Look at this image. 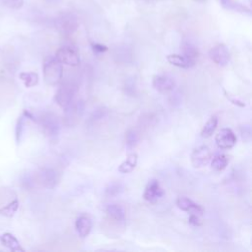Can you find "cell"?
<instances>
[{
	"mask_svg": "<svg viewBox=\"0 0 252 252\" xmlns=\"http://www.w3.org/2000/svg\"><path fill=\"white\" fill-rule=\"evenodd\" d=\"M43 79L49 86H56L62 79V64L55 57H48L43 63Z\"/></svg>",
	"mask_w": 252,
	"mask_h": 252,
	"instance_id": "cell-1",
	"label": "cell"
},
{
	"mask_svg": "<svg viewBox=\"0 0 252 252\" xmlns=\"http://www.w3.org/2000/svg\"><path fill=\"white\" fill-rule=\"evenodd\" d=\"M54 25L56 30L62 35H71L77 31L79 27V21L76 15L72 13H65L55 19Z\"/></svg>",
	"mask_w": 252,
	"mask_h": 252,
	"instance_id": "cell-2",
	"label": "cell"
},
{
	"mask_svg": "<svg viewBox=\"0 0 252 252\" xmlns=\"http://www.w3.org/2000/svg\"><path fill=\"white\" fill-rule=\"evenodd\" d=\"M76 94V87L72 84L65 83L61 85L54 95L55 102L61 107L66 109L73 103V99Z\"/></svg>",
	"mask_w": 252,
	"mask_h": 252,
	"instance_id": "cell-3",
	"label": "cell"
},
{
	"mask_svg": "<svg viewBox=\"0 0 252 252\" xmlns=\"http://www.w3.org/2000/svg\"><path fill=\"white\" fill-rule=\"evenodd\" d=\"M62 65H67L71 67L79 66L81 59L78 52L70 46H62L58 48L54 56Z\"/></svg>",
	"mask_w": 252,
	"mask_h": 252,
	"instance_id": "cell-4",
	"label": "cell"
},
{
	"mask_svg": "<svg viewBox=\"0 0 252 252\" xmlns=\"http://www.w3.org/2000/svg\"><path fill=\"white\" fill-rule=\"evenodd\" d=\"M212 158V152L206 145L195 148L191 153V163L195 168H201L208 164Z\"/></svg>",
	"mask_w": 252,
	"mask_h": 252,
	"instance_id": "cell-5",
	"label": "cell"
},
{
	"mask_svg": "<svg viewBox=\"0 0 252 252\" xmlns=\"http://www.w3.org/2000/svg\"><path fill=\"white\" fill-rule=\"evenodd\" d=\"M237 138L234 132L230 128L220 129L215 137V142L220 149L228 150L231 149L236 144Z\"/></svg>",
	"mask_w": 252,
	"mask_h": 252,
	"instance_id": "cell-6",
	"label": "cell"
},
{
	"mask_svg": "<svg viewBox=\"0 0 252 252\" xmlns=\"http://www.w3.org/2000/svg\"><path fill=\"white\" fill-rule=\"evenodd\" d=\"M209 56L213 60V62L220 67L226 66L230 60L229 50L226 47V45L222 43L211 48L209 51Z\"/></svg>",
	"mask_w": 252,
	"mask_h": 252,
	"instance_id": "cell-7",
	"label": "cell"
},
{
	"mask_svg": "<svg viewBox=\"0 0 252 252\" xmlns=\"http://www.w3.org/2000/svg\"><path fill=\"white\" fill-rule=\"evenodd\" d=\"M164 196V190L160 186L158 180L152 179L145 187L143 198L150 203H155Z\"/></svg>",
	"mask_w": 252,
	"mask_h": 252,
	"instance_id": "cell-8",
	"label": "cell"
},
{
	"mask_svg": "<svg viewBox=\"0 0 252 252\" xmlns=\"http://www.w3.org/2000/svg\"><path fill=\"white\" fill-rule=\"evenodd\" d=\"M176 206L181 211L188 212L190 214H195V215H198L200 217L204 214V208L201 205L195 203L194 201H192L191 199L186 198V197L177 198Z\"/></svg>",
	"mask_w": 252,
	"mask_h": 252,
	"instance_id": "cell-9",
	"label": "cell"
},
{
	"mask_svg": "<svg viewBox=\"0 0 252 252\" xmlns=\"http://www.w3.org/2000/svg\"><path fill=\"white\" fill-rule=\"evenodd\" d=\"M40 124L44 133L49 137H54L59 132V124L54 115L47 113L40 118Z\"/></svg>",
	"mask_w": 252,
	"mask_h": 252,
	"instance_id": "cell-10",
	"label": "cell"
},
{
	"mask_svg": "<svg viewBox=\"0 0 252 252\" xmlns=\"http://www.w3.org/2000/svg\"><path fill=\"white\" fill-rule=\"evenodd\" d=\"M152 85L154 89L158 92H168L174 88L175 82L173 78L168 75H156L153 77Z\"/></svg>",
	"mask_w": 252,
	"mask_h": 252,
	"instance_id": "cell-11",
	"label": "cell"
},
{
	"mask_svg": "<svg viewBox=\"0 0 252 252\" xmlns=\"http://www.w3.org/2000/svg\"><path fill=\"white\" fill-rule=\"evenodd\" d=\"M166 59L171 65L178 68H183V69H189L193 67L196 63L195 60H192L183 54H176V53L168 54L166 56Z\"/></svg>",
	"mask_w": 252,
	"mask_h": 252,
	"instance_id": "cell-12",
	"label": "cell"
},
{
	"mask_svg": "<svg viewBox=\"0 0 252 252\" xmlns=\"http://www.w3.org/2000/svg\"><path fill=\"white\" fill-rule=\"evenodd\" d=\"M76 231L80 237L85 238L87 237L92 229V220L87 216H80L77 218L75 222Z\"/></svg>",
	"mask_w": 252,
	"mask_h": 252,
	"instance_id": "cell-13",
	"label": "cell"
},
{
	"mask_svg": "<svg viewBox=\"0 0 252 252\" xmlns=\"http://www.w3.org/2000/svg\"><path fill=\"white\" fill-rule=\"evenodd\" d=\"M39 179L41 183L48 188H53L58 180L57 172L49 167H45L39 172Z\"/></svg>",
	"mask_w": 252,
	"mask_h": 252,
	"instance_id": "cell-14",
	"label": "cell"
},
{
	"mask_svg": "<svg viewBox=\"0 0 252 252\" xmlns=\"http://www.w3.org/2000/svg\"><path fill=\"white\" fill-rule=\"evenodd\" d=\"M0 242L3 246L7 247L8 249H10L11 251L14 252H18V251H22L24 252L25 249L21 246L19 240L16 238V236L14 234H12L11 232H5L0 236Z\"/></svg>",
	"mask_w": 252,
	"mask_h": 252,
	"instance_id": "cell-15",
	"label": "cell"
},
{
	"mask_svg": "<svg viewBox=\"0 0 252 252\" xmlns=\"http://www.w3.org/2000/svg\"><path fill=\"white\" fill-rule=\"evenodd\" d=\"M106 214L117 221H123L126 216L125 209L119 204H109L105 208Z\"/></svg>",
	"mask_w": 252,
	"mask_h": 252,
	"instance_id": "cell-16",
	"label": "cell"
},
{
	"mask_svg": "<svg viewBox=\"0 0 252 252\" xmlns=\"http://www.w3.org/2000/svg\"><path fill=\"white\" fill-rule=\"evenodd\" d=\"M220 1L221 6L226 10L241 13V14H247V15L251 14V11L249 8H247L246 6H244L243 4H241L236 0H220Z\"/></svg>",
	"mask_w": 252,
	"mask_h": 252,
	"instance_id": "cell-17",
	"label": "cell"
},
{
	"mask_svg": "<svg viewBox=\"0 0 252 252\" xmlns=\"http://www.w3.org/2000/svg\"><path fill=\"white\" fill-rule=\"evenodd\" d=\"M138 162V155L136 153H132L128 155L126 159L120 163L118 166V171L121 173H130L132 172Z\"/></svg>",
	"mask_w": 252,
	"mask_h": 252,
	"instance_id": "cell-18",
	"label": "cell"
},
{
	"mask_svg": "<svg viewBox=\"0 0 252 252\" xmlns=\"http://www.w3.org/2000/svg\"><path fill=\"white\" fill-rule=\"evenodd\" d=\"M227 164L228 159L223 154H218L211 158V167L216 171H222L226 168Z\"/></svg>",
	"mask_w": 252,
	"mask_h": 252,
	"instance_id": "cell-19",
	"label": "cell"
},
{
	"mask_svg": "<svg viewBox=\"0 0 252 252\" xmlns=\"http://www.w3.org/2000/svg\"><path fill=\"white\" fill-rule=\"evenodd\" d=\"M217 126H218V118L216 115H212L205 123L201 131V136L203 138H210L216 131Z\"/></svg>",
	"mask_w": 252,
	"mask_h": 252,
	"instance_id": "cell-20",
	"label": "cell"
},
{
	"mask_svg": "<svg viewBox=\"0 0 252 252\" xmlns=\"http://www.w3.org/2000/svg\"><path fill=\"white\" fill-rule=\"evenodd\" d=\"M19 78L24 83L25 87L32 88L37 85L38 83V74L35 72H22L19 74Z\"/></svg>",
	"mask_w": 252,
	"mask_h": 252,
	"instance_id": "cell-21",
	"label": "cell"
},
{
	"mask_svg": "<svg viewBox=\"0 0 252 252\" xmlns=\"http://www.w3.org/2000/svg\"><path fill=\"white\" fill-rule=\"evenodd\" d=\"M18 209H19V200L14 199L11 202H9L8 204H6L0 208V215L11 218L15 215V213L18 211Z\"/></svg>",
	"mask_w": 252,
	"mask_h": 252,
	"instance_id": "cell-22",
	"label": "cell"
},
{
	"mask_svg": "<svg viewBox=\"0 0 252 252\" xmlns=\"http://www.w3.org/2000/svg\"><path fill=\"white\" fill-rule=\"evenodd\" d=\"M181 48H182V51H183V55H185L186 57L196 61V58L198 57L199 52H198V49L196 48L195 45H193L191 42L184 41L182 43V47Z\"/></svg>",
	"mask_w": 252,
	"mask_h": 252,
	"instance_id": "cell-23",
	"label": "cell"
},
{
	"mask_svg": "<svg viewBox=\"0 0 252 252\" xmlns=\"http://www.w3.org/2000/svg\"><path fill=\"white\" fill-rule=\"evenodd\" d=\"M122 191H123V186L119 182H111L104 189L105 195H107L109 197L117 196L120 193H122Z\"/></svg>",
	"mask_w": 252,
	"mask_h": 252,
	"instance_id": "cell-24",
	"label": "cell"
},
{
	"mask_svg": "<svg viewBox=\"0 0 252 252\" xmlns=\"http://www.w3.org/2000/svg\"><path fill=\"white\" fill-rule=\"evenodd\" d=\"M125 141H126L127 147L134 148L139 143V134L135 130L130 129L125 134Z\"/></svg>",
	"mask_w": 252,
	"mask_h": 252,
	"instance_id": "cell-25",
	"label": "cell"
},
{
	"mask_svg": "<svg viewBox=\"0 0 252 252\" xmlns=\"http://www.w3.org/2000/svg\"><path fill=\"white\" fill-rule=\"evenodd\" d=\"M25 120L26 117L24 115H21L16 123V127H15V138L17 143L19 144L22 140L23 134H24V129H25Z\"/></svg>",
	"mask_w": 252,
	"mask_h": 252,
	"instance_id": "cell-26",
	"label": "cell"
},
{
	"mask_svg": "<svg viewBox=\"0 0 252 252\" xmlns=\"http://www.w3.org/2000/svg\"><path fill=\"white\" fill-rule=\"evenodd\" d=\"M0 1L4 6L13 10H18L22 8L24 4V0H0Z\"/></svg>",
	"mask_w": 252,
	"mask_h": 252,
	"instance_id": "cell-27",
	"label": "cell"
},
{
	"mask_svg": "<svg viewBox=\"0 0 252 252\" xmlns=\"http://www.w3.org/2000/svg\"><path fill=\"white\" fill-rule=\"evenodd\" d=\"M188 222L193 226H200L202 224L200 216L195 215V214H190V216L188 218Z\"/></svg>",
	"mask_w": 252,
	"mask_h": 252,
	"instance_id": "cell-28",
	"label": "cell"
},
{
	"mask_svg": "<svg viewBox=\"0 0 252 252\" xmlns=\"http://www.w3.org/2000/svg\"><path fill=\"white\" fill-rule=\"evenodd\" d=\"M92 49L95 53H103L107 51V46L101 44V43H92Z\"/></svg>",
	"mask_w": 252,
	"mask_h": 252,
	"instance_id": "cell-29",
	"label": "cell"
},
{
	"mask_svg": "<svg viewBox=\"0 0 252 252\" xmlns=\"http://www.w3.org/2000/svg\"><path fill=\"white\" fill-rule=\"evenodd\" d=\"M227 98H228V99H229L233 104H235V105H238V106H240V107L245 106V103H244V102H242L241 100H238V99L232 98V97H230V96H228V95H227Z\"/></svg>",
	"mask_w": 252,
	"mask_h": 252,
	"instance_id": "cell-30",
	"label": "cell"
}]
</instances>
